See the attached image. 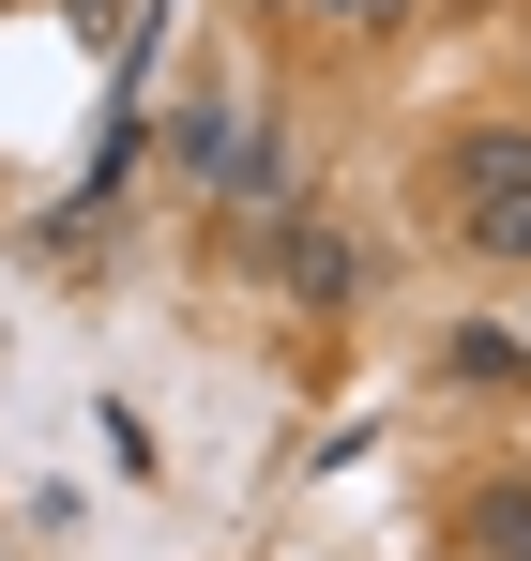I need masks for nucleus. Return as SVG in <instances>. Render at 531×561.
<instances>
[{
  "instance_id": "1",
  "label": "nucleus",
  "mask_w": 531,
  "mask_h": 561,
  "mask_svg": "<svg viewBox=\"0 0 531 561\" xmlns=\"http://www.w3.org/2000/svg\"><path fill=\"white\" fill-rule=\"evenodd\" d=\"M455 213H471L486 259H531V122H501V137L455 152Z\"/></svg>"
},
{
  "instance_id": "2",
  "label": "nucleus",
  "mask_w": 531,
  "mask_h": 561,
  "mask_svg": "<svg viewBox=\"0 0 531 561\" xmlns=\"http://www.w3.org/2000/svg\"><path fill=\"white\" fill-rule=\"evenodd\" d=\"M335 15H350V31H395V15H410V0H335Z\"/></svg>"
},
{
  "instance_id": "3",
  "label": "nucleus",
  "mask_w": 531,
  "mask_h": 561,
  "mask_svg": "<svg viewBox=\"0 0 531 561\" xmlns=\"http://www.w3.org/2000/svg\"><path fill=\"white\" fill-rule=\"evenodd\" d=\"M501 561H531V501H501Z\"/></svg>"
},
{
  "instance_id": "4",
  "label": "nucleus",
  "mask_w": 531,
  "mask_h": 561,
  "mask_svg": "<svg viewBox=\"0 0 531 561\" xmlns=\"http://www.w3.org/2000/svg\"><path fill=\"white\" fill-rule=\"evenodd\" d=\"M304 15H335V0H304Z\"/></svg>"
}]
</instances>
